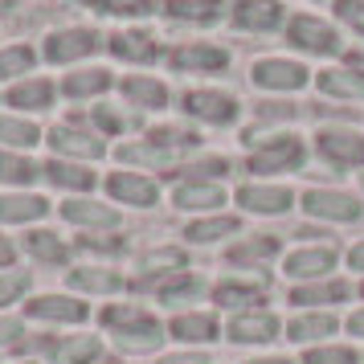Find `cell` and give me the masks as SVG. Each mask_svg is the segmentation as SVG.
<instances>
[{"label":"cell","mask_w":364,"mask_h":364,"mask_svg":"<svg viewBox=\"0 0 364 364\" xmlns=\"http://www.w3.org/2000/svg\"><path fill=\"white\" fill-rule=\"evenodd\" d=\"M0 144H9V148H33L37 127L25 123V119H0Z\"/></svg>","instance_id":"836d02e7"},{"label":"cell","mask_w":364,"mask_h":364,"mask_svg":"<svg viewBox=\"0 0 364 364\" xmlns=\"http://www.w3.org/2000/svg\"><path fill=\"white\" fill-rule=\"evenodd\" d=\"M9 262H13V246H9V242L0 237V266H9Z\"/></svg>","instance_id":"f5cc1de1"},{"label":"cell","mask_w":364,"mask_h":364,"mask_svg":"<svg viewBox=\"0 0 364 364\" xmlns=\"http://www.w3.org/2000/svg\"><path fill=\"white\" fill-rule=\"evenodd\" d=\"M315 82H319V90H323L328 99H364V78H360V74H352L348 66L323 70Z\"/></svg>","instance_id":"9a60e30c"},{"label":"cell","mask_w":364,"mask_h":364,"mask_svg":"<svg viewBox=\"0 0 364 364\" xmlns=\"http://www.w3.org/2000/svg\"><path fill=\"white\" fill-rule=\"evenodd\" d=\"M102 323L115 328L119 348H127V352H151V348H160V340H164V328L144 307H107L102 311Z\"/></svg>","instance_id":"6da1fadb"},{"label":"cell","mask_w":364,"mask_h":364,"mask_svg":"<svg viewBox=\"0 0 364 364\" xmlns=\"http://www.w3.org/2000/svg\"><path fill=\"white\" fill-rule=\"evenodd\" d=\"M95 46H99V37L90 29H66V33H53L46 41V58L50 62H74V58L95 53Z\"/></svg>","instance_id":"8fae6325"},{"label":"cell","mask_w":364,"mask_h":364,"mask_svg":"<svg viewBox=\"0 0 364 364\" xmlns=\"http://www.w3.org/2000/svg\"><path fill=\"white\" fill-rule=\"evenodd\" d=\"M258 115H262V119H274V123H279V119H295V115H299V107H291V102H262V107H258Z\"/></svg>","instance_id":"ee69618b"},{"label":"cell","mask_w":364,"mask_h":364,"mask_svg":"<svg viewBox=\"0 0 364 364\" xmlns=\"http://www.w3.org/2000/svg\"><path fill=\"white\" fill-rule=\"evenodd\" d=\"M233 21L250 33H270L282 25V4L279 0H233Z\"/></svg>","instance_id":"ba28073f"},{"label":"cell","mask_w":364,"mask_h":364,"mask_svg":"<svg viewBox=\"0 0 364 364\" xmlns=\"http://www.w3.org/2000/svg\"><path fill=\"white\" fill-rule=\"evenodd\" d=\"M25 246L33 250L41 262H62V258H66V246H62V242H58L53 233H46V230L29 233V237H25Z\"/></svg>","instance_id":"d590c367"},{"label":"cell","mask_w":364,"mask_h":364,"mask_svg":"<svg viewBox=\"0 0 364 364\" xmlns=\"http://www.w3.org/2000/svg\"><path fill=\"white\" fill-rule=\"evenodd\" d=\"M274 331H279V319L266 311H246L237 319H230L233 344H266V340H274Z\"/></svg>","instance_id":"7c38bea8"},{"label":"cell","mask_w":364,"mask_h":364,"mask_svg":"<svg viewBox=\"0 0 364 364\" xmlns=\"http://www.w3.org/2000/svg\"><path fill=\"white\" fill-rule=\"evenodd\" d=\"M348 328L356 331V336H364V307H360L356 315H352V319H348Z\"/></svg>","instance_id":"816d5d0a"},{"label":"cell","mask_w":364,"mask_h":364,"mask_svg":"<svg viewBox=\"0 0 364 364\" xmlns=\"http://www.w3.org/2000/svg\"><path fill=\"white\" fill-rule=\"evenodd\" d=\"M62 213L74 221V225H119V213L115 209H107V205H95V200H70Z\"/></svg>","instance_id":"603a6c76"},{"label":"cell","mask_w":364,"mask_h":364,"mask_svg":"<svg viewBox=\"0 0 364 364\" xmlns=\"http://www.w3.org/2000/svg\"><path fill=\"white\" fill-rule=\"evenodd\" d=\"M348 262L356 266V270H364V242H360V246H352V250H348Z\"/></svg>","instance_id":"f907efd6"},{"label":"cell","mask_w":364,"mask_h":364,"mask_svg":"<svg viewBox=\"0 0 364 364\" xmlns=\"http://www.w3.org/2000/svg\"><path fill=\"white\" fill-rule=\"evenodd\" d=\"M107 188H111V197L123 200V205H139V209L156 205V184L144 181V176H135V172H115V176L107 181Z\"/></svg>","instance_id":"5bb4252c"},{"label":"cell","mask_w":364,"mask_h":364,"mask_svg":"<svg viewBox=\"0 0 364 364\" xmlns=\"http://www.w3.org/2000/svg\"><path fill=\"white\" fill-rule=\"evenodd\" d=\"M237 200L246 205L250 213H287L291 205H295V197H291V188H279V184H242L237 188Z\"/></svg>","instance_id":"9c48e42d"},{"label":"cell","mask_w":364,"mask_h":364,"mask_svg":"<svg viewBox=\"0 0 364 364\" xmlns=\"http://www.w3.org/2000/svg\"><path fill=\"white\" fill-rule=\"evenodd\" d=\"M168 13L176 21H213L221 13V0H168Z\"/></svg>","instance_id":"4dcf8cb0"},{"label":"cell","mask_w":364,"mask_h":364,"mask_svg":"<svg viewBox=\"0 0 364 364\" xmlns=\"http://www.w3.org/2000/svg\"><path fill=\"white\" fill-rule=\"evenodd\" d=\"M33 66V53L25 46H13V50H0V78H13V74H25Z\"/></svg>","instance_id":"8d00e7d4"},{"label":"cell","mask_w":364,"mask_h":364,"mask_svg":"<svg viewBox=\"0 0 364 364\" xmlns=\"http://www.w3.org/2000/svg\"><path fill=\"white\" fill-rule=\"evenodd\" d=\"M250 78L258 90H303L311 82V70L299 66V62H287V58H262V62H254Z\"/></svg>","instance_id":"3957f363"},{"label":"cell","mask_w":364,"mask_h":364,"mask_svg":"<svg viewBox=\"0 0 364 364\" xmlns=\"http://www.w3.org/2000/svg\"><path fill=\"white\" fill-rule=\"evenodd\" d=\"M25 364H33V360H25Z\"/></svg>","instance_id":"9f6ffc18"},{"label":"cell","mask_w":364,"mask_h":364,"mask_svg":"<svg viewBox=\"0 0 364 364\" xmlns=\"http://www.w3.org/2000/svg\"><path fill=\"white\" fill-rule=\"evenodd\" d=\"M319 156L340 168L364 164V135L344 132V127H328V132H319Z\"/></svg>","instance_id":"8992f818"},{"label":"cell","mask_w":364,"mask_h":364,"mask_svg":"<svg viewBox=\"0 0 364 364\" xmlns=\"http://www.w3.org/2000/svg\"><path fill=\"white\" fill-rule=\"evenodd\" d=\"M160 364H209V356H200V352H176V356H164Z\"/></svg>","instance_id":"7dc6e473"},{"label":"cell","mask_w":364,"mask_h":364,"mask_svg":"<svg viewBox=\"0 0 364 364\" xmlns=\"http://www.w3.org/2000/svg\"><path fill=\"white\" fill-rule=\"evenodd\" d=\"M111 53L127 58V62H151L156 58V41L148 33H119L111 37Z\"/></svg>","instance_id":"cb8c5ba5"},{"label":"cell","mask_w":364,"mask_h":364,"mask_svg":"<svg viewBox=\"0 0 364 364\" xmlns=\"http://www.w3.org/2000/svg\"><path fill=\"white\" fill-rule=\"evenodd\" d=\"M262 287L258 282H221L217 287V303L221 307H242V303H262Z\"/></svg>","instance_id":"f546056e"},{"label":"cell","mask_w":364,"mask_h":364,"mask_svg":"<svg viewBox=\"0 0 364 364\" xmlns=\"http://www.w3.org/2000/svg\"><path fill=\"white\" fill-rule=\"evenodd\" d=\"M102 13H115V17H144V13H151L156 4L151 0H95Z\"/></svg>","instance_id":"60d3db41"},{"label":"cell","mask_w":364,"mask_h":364,"mask_svg":"<svg viewBox=\"0 0 364 364\" xmlns=\"http://www.w3.org/2000/svg\"><path fill=\"white\" fill-rule=\"evenodd\" d=\"M336 17L364 37V0H336Z\"/></svg>","instance_id":"b9f144b4"},{"label":"cell","mask_w":364,"mask_h":364,"mask_svg":"<svg viewBox=\"0 0 364 364\" xmlns=\"http://www.w3.org/2000/svg\"><path fill=\"white\" fill-rule=\"evenodd\" d=\"M21 336H25V328H21V319H9V315H0V348L17 344Z\"/></svg>","instance_id":"f6af8a7d"},{"label":"cell","mask_w":364,"mask_h":364,"mask_svg":"<svg viewBox=\"0 0 364 364\" xmlns=\"http://www.w3.org/2000/svg\"><path fill=\"white\" fill-rule=\"evenodd\" d=\"M360 181H364V172H360Z\"/></svg>","instance_id":"11a10c76"},{"label":"cell","mask_w":364,"mask_h":364,"mask_svg":"<svg viewBox=\"0 0 364 364\" xmlns=\"http://www.w3.org/2000/svg\"><path fill=\"white\" fill-rule=\"evenodd\" d=\"M279 254V237H270V233H262V237H250V242H242V246L230 250V262L237 266H262L270 262Z\"/></svg>","instance_id":"ffe728a7"},{"label":"cell","mask_w":364,"mask_h":364,"mask_svg":"<svg viewBox=\"0 0 364 364\" xmlns=\"http://www.w3.org/2000/svg\"><path fill=\"white\" fill-rule=\"evenodd\" d=\"M287 37H291V46H299L303 53H323V58H328V53H340V33L319 17H295L287 25Z\"/></svg>","instance_id":"277c9868"},{"label":"cell","mask_w":364,"mask_h":364,"mask_svg":"<svg viewBox=\"0 0 364 364\" xmlns=\"http://www.w3.org/2000/svg\"><path fill=\"white\" fill-rule=\"evenodd\" d=\"M123 160H132V164H168L172 151L160 148V144H135V148H123Z\"/></svg>","instance_id":"f35d334b"},{"label":"cell","mask_w":364,"mask_h":364,"mask_svg":"<svg viewBox=\"0 0 364 364\" xmlns=\"http://www.w3.org/2000/svg\"><path fill=\"white\" fill-rule=\"evenodd\" d=\"M25 311L33 319H46V323H82L86 319V303L70 295H41L33 303H25Z\"/></svg>","instance_id":"30bf717a"},{"label":"cell","mask_w":364,"mask_h":364,"mask_svg":"<svg viewBox=\"0 0 364 364\" xmlns=\"http://www.w3.org/2000/svg\"><path fill=\"white\" fill-rule=\"evenodd\" d=\"M50 99H53L50 82H21L9 90V102L13 107H33V111H41V107H50Z\"/></svg>","instance_id":"1f68e13d"},{"label":"cell","mask_w":364,"mask_h":364,"mask_svg":"<svg viewBox=\"0 0 364 364\" xmlns=\"http://www.w3.org/2000/svg\"><path fill=\"white\" fill-rule=\"evenodd\" d=\"M348 295V282H311V287H295L291 291V303H303V307H311V303H340Z\"/></svg>","instance_id":"484cf974"},{"label":"cell","mask_w":364,"mask_h":364,"mask_svg":"<svg viewBox=\"0 0 364 364\" xmlns=\"http://www.w3.org/2000/svg\"><path fill=\"white\" fill-rule=\"evenodd\" d=\"M176 205H181V209H217V205H225V193H221L217 184L188 181V184L176 188Z\"/></svg>","instance_id":"7402d4cb"},{"label":"cell","mask_w":364,"mask_h":364,"mask_svg":"<svg viewBox=\"0 0 364 364\" xmlns=\"http://www.w3.org/2000/svg\"><path fill=\"white\" fill-rule=\"evenodd\" d=\"M246 144L254 148L250 172H291L303 164V144L295 135H266V132H246Z\"/></svg>","instance_id":"7a4b0ae2"},{"label":"cell","mask_w":364,"mask_h":364,"mask_svg":"<svg viewBox=\"0 0 364 364\" xmlns=\"http://www.w3.org/2000/svg\"><path fill=\"white\" fill-rule=\"evenodd\" d=\"M303 209H307V217H319V221H356L360 200L336 193V188H311V193H303Z\"/></svg>","instance_id":"5b68a950"},{"label":"cell","mask_w":364,"mask_h":364,"mask_svg":"<svg viewBox=\"0 0 364 364\" xmlns=\"http://www.w3.org/2000/svg\"><path fill=\"white\" fill-rule=\"evenodd\" d=\"M99 340L95 336H74V340H62V344H53L50 360L53 364H95L99 360Z\"/></svg>","instance_id":"e0dca14e"},{"label":"cell","mask_w":364,"mask_h":364,"mask_svg":"<svg viewBox=\"0 0 364 364\" xmlns=\"http://www.w3.org/2000/svg\"><path fill=\"white\" fill-rule=\"evenodd\" d=\"M123 95H127L135 107H164L168 102L164 82H156V78H127V82H123Z\"/></svg>","instance_id":"4316f807"},{"label":"cell","mask_w":364,"mask_h":364,"mask_svg":"<svg viewBox=\"0 0 364 364\" xmlns=\"http://www.w3.org/2000/svg\"><path fill=\"white\" fill-rule=\"evenodd\" d=\"M307 364H356L352 348H315L307 352Z\"/></svg>","instance_id":"7bdbcfd3"},{"label":"cell","mask_w":364,"mask_h":364,"mask_svg":"<svg viewBox=\"0 0 364 364\" xmlns=\"http://www.w3.org/2000/svg\"><path fill=\"white\" fill-rule=\"evenodd\" d=\"M250 364H291V360H282V356H270V360H250Z\"/></svg>","instance_id":"db71d44e"},{"label":"cell","mask_w":364,"mask_h":364,"mask_svg":"<svg viewBox=\"0 0 364 364\" xmlns=\"http://www.w3.org/2000/svg\"><path fill=\"white\" fill-rule=\"evenodd\" d=\"M184 111L193 119H205V123H233L237 119V99L225 95V90H193L184 95Z\"/></svg>","instance_id":"52a82bcc"},{"label":"cell","mask_w":364,"mask_h":364,"mask_svg":"<svg viewBox=\"0 0 364 364\" xmlns=\"http://www.w3.org/2000/svg\"><path fill=\"white\" fill-rule=\"evenodd\" d=\"M336 266V250L315 246V250H295L287 258V274L291 279H328V270Z\"/></svg>","instance_id":"4fadbf2b"},{"label":"cell","mask_w":364,"mask_h":364,"mask_svg":"<svg viewBox=\"0 0 364 364\" xmlns=\"http://www.w3.org/2000/svg\"><path fill=\"white\" fill-rule=\"evenodd\" d=\"M344 62H348V70H352V74H360V78H364V53L360 50H352Z\"/></svg>","instance_id":"681fc988"},{"label":"cell","mask_w":364,"mask_h":364,"mask_svg":"<svg viewBox=\"0 0 364 364\" xmlns=\"http://www.w3.org/2000/svg\"><path fill=\"white\" fill-rule=\"evenodd\" d=\"M46 200L41 197H25V193H17V197H0V221H17V225H25V221H37V217H46Z\"/></svg>","instance_id":"44dd1931"},{"label":"cell","mask_w":364,"mask_h":364,"mask_svg":"<svg viewBox=\"0 0 364 364\" xmlns=\"http://www.w3.org/2000/svg\"><path fill=\"white\" fill-rule=\"evenodd\" d=\"M70 282L78 287V291H99V295H111L123 287L115 270H95V266H82V270H70Z\"/></svg>","instance_id":"d4e9b609"},{"label":"cell","mask_w":364,"mask_h":364,"mask_svg":"<svg viewBox=\"0 0 364 364\" xmlns=\"http://www.w3.org/2000/svg\"><path fill=\"white\" fill-rule=\"evenodd\" d=\"M331 331H336V319H331V315H295V319H291V340H295V344L323 340Z\"/></svg>","instance_id":"83f0119b"},{"label":"cell","mask_w":364,"mask_h":364,"mask_svg":"<svg viewBox=\"0 0 364 364\" xmlns=\"http://www.w3.org/2000/svg\"><path fill=\"white\" fill-rule=\"evenodd\" d=\"M25 291H29V274H21V270H9V274H0V307L17 303Z\"/></svg>","instance_id":"ab89813d"},{"label":"cell","mask_w":364,"mask_h":364,"mask_svg":"<svg viewBox=\"0 0 364 364\" xmlns=\"http://www.w3.org/2000/svg\"><path fill=\"white\" fill-rule=\"evenodd\" d=\"M95 115H99V123H102V127H111V132H119V127H123V119H119L115 111H107V107H99Z\"/></svg>","instance_id":"c3c4849f"},{"label":"cell","mask_w":364,"mask_h":364,"mask_svg":"<svg viewBox=\"0 0 364 364\" xmlns=\"http://www.w3.org/2000/svg\"><path fill=\"white\" fill-rule=\"evenodd\" d=\"M50 181L62 184V188H90L95 184V172H86L78 164H62V160H53L50 164Z\"/></svg>","instance_id":"e575fe53"},{"label":"cell","mask_w":364,"mask_h":364,"mask_svg":"<svg viewBox=\"0 0 364 364\" xmlns=\"http://www.w3.org/2000/svg\"><path fill=\"white\" fill-rule=\"evenodd\" d=\"M156 266H176V270H181L184 254L181 250H156V254H148V270H156Z\"/></svg>","instance_id":"bcb514c9"},{"label":"cell","mask_w":364,"mask_h":364,"mask_svg":"<svg viewBox=\"0 0 364 364\" xmlns=\"http://www.w3.org/2000/svg\"><path fill=\"white\" fill-rule=\"evenodd\" d=\"M37 176V168L21 156H0V181H13V184H29Z\"/></svg>","instance_id":"74e56055"},{"label":"cell","mask_w":364,"mask_h":364,"mask_svg":"<svg viewBox=\"0 0 364 364\" xmlns=\"http://www.w3.org/2000/svg\"><path fill=\"white\" fill-rule=\"evenodd\" d=\"M111 86L107 70H82V74H70L66 78V95L70 99H86V95H102Z\"/></svg>","instance_id":"f1b7e54d"},{"label":"cell","mask_w":364,"mask_h":364,"mask_svg":"<svg viewBox=\"0 0 364 364\" xmlns=\"http://www.w3.org/2000/svg\"><path fill=\"white\" fill-rule=\"evenodd\" d=\"M50 144H53V151H70V156H86V160L102 156V139H95L86 132H74V127H53Z\"/></svg>","instance_id":"ac0fdd59"},{"label":"cell","mask_w":364,"mask_h":364,"mask_svg":"<svg viewBox=\"0 0 364 364\" xmlns=\"http://www.w3.org/2000/svg\"><path fill=\"white\" fill-rule=\"evenodd\" d=\"M172 66L176 70H221L230 66V53L217 50V46H184L172 53Z\"/></svg>","instance_id":"2e32d148"},{"label":"cell","mask_w":364,"mask_h":364,"mask_svg":"<svg viewBox=\"0 0 364 364\" xmlns=\"http://www.w3.org/2000/svg\"><path fill=\"white\" fill-rule=\"evenodd\" d=\"M172 336L184 344H209L217 336V319L213 315H176L172 319Z\"/></svg>","instance_id":"d6986e66"},{"label":"cell","mask_w":364,"mask_h":364,"mask_svg":"<svg viewBox=\"0 0 364 364\" xmlns=\"http://www.w3.org/2000/svg\"><path fill=\"white\" fill-rule=\"evenodd\" d=\"M230 233H237V221L233 217H209V221H193L188 225V237L193 242H221Z\"/></svg>","instance_id":"d6a6232c"}]
</instances>
